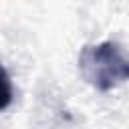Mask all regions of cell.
Masks as SVG:
<instances>
[{"label": "cell", "instance_id": "cell-1", "mask_svg": "<svg viewBox=\"0 0 129 129\" xmlns=\"http://www.w3.org/2000/svg\"><path fill=\"white\" fill-rule=\"evenodd\" d=\"M79 71L91 87L107 93L129 81V56L117 42L103 40L81 50Z\"/></svg>", "mask_w": 129, "mask_h": 129}, {"label": "cell", "instance_id": "cell-2", "mask_svg": "<svg viewBox=\"0 0 129 129\" xmlns=\"http://www.w3.org/2000/svg\"><path fill=\"white\" fill-rule=\"evenodd\" d=\"M14 99V89H12V81L8 71L0 64V111H4Z\"/></svg>", "mask_w": 129, "mask_h": 129}]
</instances>
